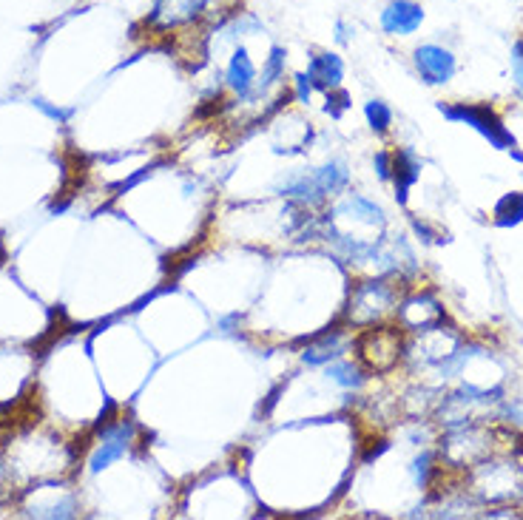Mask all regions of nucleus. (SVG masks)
Instances as JSON below:
<instances>
[{"mask_svg": "<svg viewBox=\"0 0 523 520\" xmlns=\"http://www.w3.org/2000/svg\"><path fill=\"white\" fill-rule=\"evenodd\" d=\"M236 12V0H154L148 26L154 32H182L199 23H222Z\"/></svg>", "mask_w": 523, "mask_h": 520, "instance_id": "nucleus-2", "label": "nucleus"}, {"mask_svg": "<svg viewBox=\"0 0 523 520\" xmlns=\"http://www.w3.org/2000/svg\"><path fill=\"white\" fill-rule=\"evenodd\" d=\"M137 435L140 427L131 418H100L94 438L89 441V447L83 452V467L89 475H100L109 467H114L117 461H123L131 449L137 447Z\"/></svg>", "mask_w": 523, "mask_h": 520, "instance_id": "nucleus-4", "label": "nucleus"}, {"mask_svg": "<svg viewBox=\"0 0 523 520\" xmlns=\"http://www.w3.org/2000/svg\"><path fill=\"white\" fill-rule=\"evenodd\" d=\"M421 23H424V6L415 0H387L379 15L381 32L390 37L415 35Z\"/></svg>", "mask_w": 523, "mask_h": 520, "instance_id": "nucleus-11", "label": "nucleus"}, {"mask_svg": "<svg viewBox=\"0 0 523 520\" xmlns=\"http://www.w3.org/2000/svg\"><path fill=\"white\" fill-rule=\"evenodd\" d=\"M512 80L523 94V37L515 40V46H512Z\"/></svg>", "mask_w": 523, "mask_h": 520, "instance_id": "nucleus-23", "label": "nucleus"}, {"mask_svg": "<svg viewBox=\"0 0 523 520\" xmlns=\"http://www.w3.org/2000/svg\"><path fill=\"white\" fill-rule=\"evenodd\" d=\"M364 117H367V126L373 128L376 134H384L393 126V108L387 106V103H381V100H370L364 106Z\"/></svg>", "mask_w": 523, "mask_h": 520, "instance_id": "nucleus-19", "label": "nucleus"}, {"mask_svg": "<svg viewBox=\"0 0 523 520\" xmlns=\"http://www.w3.org/2000/svg\"><path fill=\"white\" fill-rule=\"evenodd\" d=\"M492 222L498 228H512L523 222V194L521 191H512V194H504L498 199L495 211H492Z\"/></svg>", "mask_w": 523, "mask_h": 520, "instance_id": "nucleus-17", "label": "nucleus"}, {"mask_svg": "<svg viewBox=\"0 0 523 520\" xmlns=\"http://www.w3.org/2000/svg\"><path fill=\"white\" fill-rule=\"evenodd\" d=\"M347 182H350L347 165L344 162H327L325 168H319V171L293 177L279 191H282V197L296 199L299 205H322L330 197H336L339 191H344Z\"/></svg>", "mask_w": 523, "mask_h": 520, "instance_id": "nucleus-7", "label": "nucleus"}, {"mask_svg": "<svg viewBox=\"0 0 523 520\" xmlns=\"http://www.w3.org/2000/svg\"><path fill=\"white\" fill-rule=\"evenodd\" d=\"M401 293L390 279H370L353 290L347 305V324L350 327H373L381 324L393 310H398Z\"/></svg>", "mask_w": 523, "mask_h": 520, "instance_id": "nucleus-5", "label": "nucleus"}, {"mask_svg": "<svg viewBox=\"0 0 523 520\" xmlns=\"http://www.w3.org/2000/svg\"><path fill=\"white\" fill-rule=\"evenodd\" d=\"M3 432H6V430H3V424H0V438H3Z\"/></svg>", "mask_w": 523, "mask_h": 520, "instance_id": "nucleus-27", "label": "nucleus"}, {"mask_svg": "<svg viewBox=\"0 0 523 520\" xmlns=\"http://www.w3.org/2000/svg\"><path fill=\"white\" fill-rule=\"evenodd\" d=\"M285 72H288V49H285V46H271V52H268L265 63H262L259 80H256L253 97H262V94H268V91L276 89V86H282Z\"/></svg>", "mask_w": 523, "mask_h": 520, "instance_id": "nucleus-16", "label": "nucleus"}, {"mask_svg": "<svg viewBox=\"0 0 523 520\" xmlns=\"http://www.w3.org/2000/svg\"><path fill=\"white\" fill-rule=\"evenodd\" d=\"M0 458L9 469L18 489L37 481H55V478H72L74 467H80L83 452L60 438L57 432L37 427V424H20L9 427L0 438Z\"/></svg>", "mask_w": 523, "mask_h": 520, "instance_id": "nucleus-1", "label": "nucleus"}, {"mask_svg": "<svg viewBox=\"0 0 523 520\" xmlns=\"http://www.w3.org/2000/svg\"><path fill=\"white\" fill-rule=\"evenodd\" d=\"M350 35H353V26L347 20H336V43L339 46H347L350 43Z\"/></svg>", "mask_w": 523, "mask_h": 520, "instance_id": "nucleus-26", "label": "nucleus"}, {"mask_svg": "<svg viewBox=\"0 0 523 520\" xmlns=\"http://www.w3.org/2000/svg\"><path fill=\"white\" fill-rule=\"evenodd\" d=\"M350 344H353V341L344 339L342 330H327L322 339L313 341L310 347H305V353H302V361H305V364H310V367H322V364H330V361L342 359Z\"/></svg>", "mask_w": 523, "mask_h": 520, "instance_id": "nucleus-14", "label": "nucleus"}, {"mask_svg": "<svg viewBox=\"0 0 523 520\" xmlns=\"http://www.w3.org/2000/svg\"><path fill=\"white\" fill-rule=\"evenodd\" d=\"M307 80L313 83V89L316 91H333V89H342V80H344V60L339 52H313L310 54V60H307Z\"/></svg>", "mask_w": 523, "mask_h": 520, "instance_id": "nucleus-13", "label": "nucleus"}, {"mask_svg": "<svg viewBox=\"0 0 523 520\" xmlns=\"http://www.w3.org/2000/svg\"><path fill=\"white\" fill-rule=\"evenodd\" d=\"M418 177H421V162L415 160L413 151H407V148L393 151V182H396L398 205H407L410 188L418 182Z\"/></svg>", "mask_w": 523, "mask_h": 520, "instance_id": "nucleus-15", "label": "nucleus"}, {"mask_svg": "<svg viewBox=\"0 0 523 520\" xmlns=\"http://www.w3.org/2000/svg\"><path fill=\"white\" fill-rule=\"evenodd\" d=\"M441 114L450 117L455 123H467L481 137H487L495 148H515V137L512 131L501 123V117L489 106H478V103H455V106H444L441 103Z\"/></svg>", "mask_w": 523, "mask_h": 520, "instance_id": "nucleus-8", "label": "nucleus"}, {"mask_svg": "<svg viewBox=\"0 0 523 520\" xmlns=\"http://www.w3.org/2000/svg\"><path fill=\"white\" fill-rule=\"evenodd\" d=\"M313 83L307 80L305 72H299L293 77V97H296V103H310V94H313Z\"/></svg>", "mask_w": 523, "mask_h": 520, "instance_id": "nucleus-25", "label": "nucleus"}, {"mask_svg": "<svg viewBox=\"0 0 523 520\" xmlns=\"http://www.w3.org/2000/svg\"><path fill=\"white\" fill-rule=\"evenodd\" d=\"M398 324L410 333H424L435 324L444 322V307L435 299L433 293H415L410 299L398 302Z\"/></svg>", "mask_w": 523, "mask_h": 520, "instance_id": "nucleus-9", "label": "nucleus"}, {"mask_svg": "<svg viewBox=\"0 0 523 520\" xmlns=\"http://www.w3.org/2000/svg\"><path fill=\"white\" fill-rule=\"evenodd\" d=\"M18 484L12 481V475H9V469L3 464V458H0V503H15L18 498Z\"/></svg>", "mask_w": 523, "mask_h": 520, "instance_id": "nucleus-22", "label": "nucleus"}, {"mask_svg": "<svg viewBox=\"0 0 523 520\" xmlns=\"http://www.w3.org/2000/svg\"><path fill=\"white\" fill-rule=\"evenodd\" d=\"M69 478L37 481L23 486L15 498V509L23 518L37 520H72L80 515V495L66 484Z\"/></svg>", "mask_w": 523, "mask_h": 520, "instance_id": "nucleus-3", "label": "nucleus"}, {"mask_svg": "<svg viewBox=\"0 0 523 520\" xmlns=\"http://www.w3.org/2000/svg\"><path fill=\"white\" fill-rule=\"evenodd\" d=\"M256 80H259V69L253 63L251 52L245 46H234L228 66H225V86L234 91L242 103H248L256 89Z\"/></svg>", "mask_w": 523, "mask_h": 520, "instance_id": "nucleus-12", "label": "nucleus"}, {"mask_svg": "<svg viewBox=\"0 0 523 520\" xmlns=\"http://www.w3.org/2000/svg\"><path fill=\"white\" fill-rule=\"evenodd\" d=\"M413 63L418 74H421V80L424 83H430V86H444V83H450L452 74L458 69V63H455V54L450 49H444V46H438V43H424V46H418L413 52Z\"/></svg>", "mask_w": 523, "mask_h": 520, "instance_id": "nucleus-10", "label": "nucleus"}, {"mask_svg": "<svg viewBox=\"0 0 523 520\" xmlns=\"http://www.w3.org/2000/svg\"><path fill=\"white\" fill-rule=\"evenodd\" d=\"M373 168H376L379 180H393V154H390V151H379V154L373 157Z\"/></svg>", "mask_w": 523, "mask_h": 520, "instance_id": "nucleus-24", "label": "nucleus"}, {"mask_svg": "<svg viewBox=\"0 0 523 520\" xmlns=\"http://www.w3.org/2000/svg\"><path fill=\"white\" fill-rule=\"evenodd\" d=\"M327 378L336 381L344 390H359L361 384H364V370H361V364H356V361L336 359L327 364Z\"/></svg>", "mask_w": 523, "mask_h": 520, "instance_id": "nucleus-18", "label": "nucleus"}, {"mask_svg": "<svg viewBox=\"0 0 523 520\" xmlns=\"http://www.w3.org/2000/svg\"><path fill=\"white\" fill-rule=\"evenodd\" d=\"M353 350L359 356L361 367H367L370 373H390L404 356V339L401 330L396 327H361L359 339H353Z\"/></svg>", "mask_w": 523, "mask_h": 520, "instance_id": "nucleus-6", "label": "nucleus"}, {"mask_svg": "<svg viewBox=\"0 0 523 520\" xmlns=\"http://www.w3.org/2000/svg\"><path fill=\"white\" fill-rule=\"evenodd\" d=\"M325 100H327L325 111L330 114V117H342L344 111L350 108V94H347L344 89L325 91Z\"/></svg>", "mask_w": 523, "mask_h": 520, "instance_id": "nucleus-21", "label": "nucleus"}, {"mask_svg": "<svg viewBox=\"0 0 523 520\" xmlns=\"http://www.w3.org/2000/svg\"><path fill=\"white\" fill-rule=\"evenodd\" d=\"M413 475H415V484L421 486V489H427L430 481H433L435 467H433V455L430 452H424V455H418L413 464Z\"/></svg>", "mask_w": 523, "mask_h": 520, "instance_id": "nucleus-20", "label": "nucleus"}]
</instances>
